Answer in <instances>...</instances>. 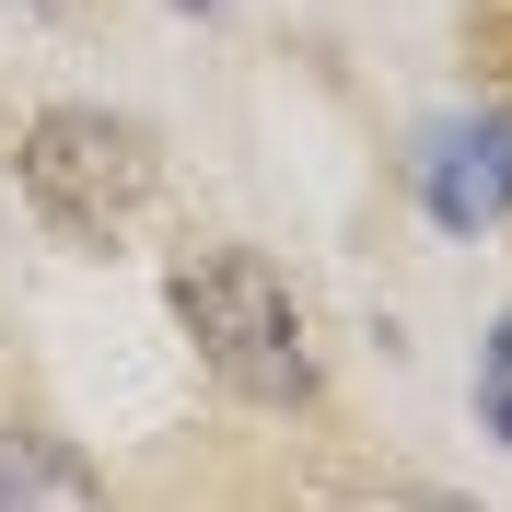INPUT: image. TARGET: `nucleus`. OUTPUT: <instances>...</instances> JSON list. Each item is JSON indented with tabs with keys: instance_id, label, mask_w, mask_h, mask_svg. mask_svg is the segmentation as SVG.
Returning a JSON list of instances; mask_svg holds the SVG:
<instances>
[{
	"instance_id": "obj_1",
	"label": "nucleus",
	"mask_w": 512,
	"mask_h": 512,
	"mask_svg": "<svg viewBox=\"0 0 512 512\" xmlns=\"http://www.w3.org/2000/svg\"><path fill=\"white\" fill-rule=\"evenodd\" d=\"M175 326L198 338V361L245 396V408H315V338L303 303L256 245H210L175 268Z\"/></svg>"
},
{
	"instance_id": "obj_2",
	"label": "nucleus",
	"mask_w": 512,
	"mask_h": 512,
	"mask_svg": "<svg viewBox=\"0 0 512 512\" xmlns=\"http://www.w3.org/2000/svg\"><path fill=\"white\" fill-rule=\"evenodd\" d=\"M12 175H24V210L59 233V245H105V233H128V210L152 198V128L105 117V105H47V117L24 128Z\"/></svg>"
},
{
	"instance_id": "obj_3",
	"label": "nucleus",
	"mask_w": 512,
	"mask_h": 512,
	"mask_svg": "<svg viewBox=\"0 0 512 512\" xmlns=\"http://www.w3.org/2000/svg\"><path fill=\"white\" fill-rule=\"evenodd\" d=\"M419 198H431V222L443 233H489L512 210V105H489L478 128H443L431 152H419Z\"/></svg>"
},
{
	"instance_id": "obj_4",
	"label": "nucleus",
	"mask_w": 512,
	"mask_h": 512,
	"mask_svg": "<svg viewBox=\"0 0 512 512\" xmlns=\"http://www.w3.org/2000/svg\"><path fill=\"white\" fill-rule=\"evenodd\" d=\"M82 512V501H105V466L94 454H70L59 431H24V419H12V431H0V512Z\"/></svg>"
},
{
	"instance_id": "obj_5",
	"label": "nucleus",
	"mask_w": 512,
	"mask_h": 512,
	"mask_svg": "<svg viewBox=\"0 0 512 512\" xmlns=\"http://www.w3.org/2000/svg\"><path fill=\"white\" fill-rule=\"evenodd\" d=\"M478 419H489V443L512 454V315L478 338Z\"/></svg>"
},
{
	"instance_id": "obj_6",
	"label": "nucleus",
	"mask_w": 512,
	"mask_h": 512,
	"mask_svg": "<svg viewBox=\"0 0 512 512\" xmlns=\"http://www.w3.org/2000/svg\"><path fill=\"white\" fill-rule=\"evenodd\" d=\"M175 12H187V24H222V12H233V0H175Z\"/></svg>"
},
{
	"instance_id": "obj_7",
	"label": "nucleus",
	"mask_w": 512,
	"mask_h": 512,
	"mask_svg": "<svg viewBox=\"0 0 512 512\" xmlns=\"http://www.w3.org/2000/svg\"><path fill=\"white\" fill-rule=\"evenodd\" d=\"M24 12H59V0H24Z\"/></svg>"
}]
</instances>
